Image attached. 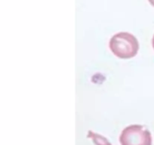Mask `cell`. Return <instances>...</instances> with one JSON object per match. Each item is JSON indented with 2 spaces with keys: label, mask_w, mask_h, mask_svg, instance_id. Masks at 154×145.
<instances>
[{
  "label": "cell",
  "mask_w": 154,
  "mask_h": 145,
  "mask_svg": "<svg viewBox=\"0 0 154 145\" xmlns=\"http://www.w3.org/2000/svg\"><path fill=\"white\" fill-rule=\"evenodd\" d=\"M109 48L112 54L121 59L135 57L139 50V42L133 34L121 32L113 35L109 42Z\"/></svg>",
  "instance_id": "1"
},
{
  "label": "cell",
  "mask_w": 154,
  "mask_h": 145,
  "mask_svg": "<svg viewBox=\"0 0 154 145\" xmlns=\"http://www.w3.org/2000/svg\"><path fill=\"white\" fill-rule=\"evenodd\" d=\"M121 145H152L150 132L140 125L125 127L119 136Z\"/></svg>",
  "instance_id": "2"
},
{
  "label": "cell",
  "mask_w": 154,
  "mask_h": 145,
  "mask_svg": "<svg viewBox=\"0 0 154 145\" xmlns=\"http://www.w3.org/2000/svg\"><path fill=\"white\" fill-rule=\"evenodd\" d=\"M87 137L92 139L93 142L95 145H112L106 137L97 134V133L92 132L91 131H88V134Z\"/></svg>",
  "instance_id": "3"
},
{
  "label": "cell",
  "mask_w": 154,
  "mask_h": 145,
  "mask_svg": "<svg viewBox=\"0 0 154 145\" xmlns=\"http://www.w3.org/2000/svg\"><path fill=\"white\" fill-rule=\"evenodd\" d=\"M148 1H149V2L150 3V5L154 7V0H148Z\"/></svg>",
  "instance_id": "4"
},
{
  "label": "cell",
  "mask_w": 154,
  "mask_h": 145,
  "mask_svg": "<svg viewBox=\"0 0 154 145\" xmlns=\"http://www.w3.org/2000/svg\"><path fill=\"white\" fill-rule=\"evenodd\" d=\"M152 48H153V50H154V35H153V36H152Z\"/></svg>",
  "instance_id": "5"
}]
</instances>
